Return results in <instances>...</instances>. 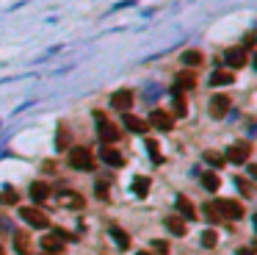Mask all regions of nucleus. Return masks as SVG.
<instances>
[{"label": "nucleus", "instance_id": "f3484780", "mask_svg": "<svg viewBox=\"0 0 257 255\" xmlns=\"http://www.w3.org/2000/svg\"><path fill=\"white\" fill-rule=\"evenodd\" d=\"M42 250H44V253H61V250H64V241L58 239L56 233H53V236H44V239H42Z\"/></svg>", "mask_w": 257, "mask_h": 255}, {"label": "nucleus", "instance_id": "f704fd0d", "mask_svg": "<svg viewBox=\"0 0 257 255\" xmlns=\"http://www.w3.org/2000/svg\"><path fill=\"white\" fill-rule=\"evenodd\" d=\"M0 255H6V253H3V247H0Z\"/></svg>", "mask_w": 257, "mask_h": 255}, {"label": "nucleus", "instance_id": "412c9836", "mask_svg": "<svg viewBox=\"0 0 257 255\" xmlns=\"http://www.w3.org/2000/svg\"><path fill=\"white\" fill-rule=\"evenodd\" d=\"M70 142H72L70 128H67V125H58V136H56V144H58V150H67V147H70Z\"/></svg>", "mask_w": 257, "mask_h": 255}, {"label": "nucleus", "instance_id": "9b49d317", "mask_svg": "<svg viewBox=\"0 0 257 255\" xmlns=\"http://www.w3.org/2000/svg\"><path fill=\"white\" fill-rule=\"evenodd\" d=\"M177 211H180V219L185 222V219H196V208H194V203L188 197H177Z\"/></svg>", "mask_w": 257, "mask_h": 255}, {"label": "nucleus", "instance_id": "aec40b11", "mask_svg": "<svg viewBox=\"0 0 257 255\" xmlns=\"http://www.w3.org/2000/svg\"><path fill=\"white\" fill-rule=\"evenodd\" d=\"M166 227H169V233L174 236H185V222L180 216H166Z\"/></svg>", "mask_w": 257, "mask_h": 255}, {"label": "nucleus", "instance_id": "a211bd4d", "mask_svg": "<svg viewBox=\"0 0 257 255\" xmlns=\"http://www.w3.org/2000/svg\"><path fill=\"white\" fill-rule=\"evenodd\" d=\"M125 128H127V130H133V133H144L147 122L139 120V117H133V114H125Z\"/></svg>", "mask_w": 257, "mask_h": 255}, {"label": "nucleus", "instance_id": "423d86ee", "mask_svg": "<svg viewBox=\"0 0 257 255\" xmlns=\"http://www.w3.org/2000/svg\"><path fill=\"white\" fill-rule=\"evenodd\" d=\"M149 125L158 128V130H172L174 120H172V114L163 111V108H155L152 114H149Z\"/></svg>", "mask_w": 257, "mask_h": 255}, {"label": "nucleus", "instance_id": "39448f33", "mask_svg": "<svg viewBox=\"0 0 257 255\" xmlns=\"http://www.w3.org/2000/svg\"><path fill=\"white\" fill-rule=\"evenodd\" d=\"M20 216L28 222L31 227H47V225H50L47 213H42L39 208H20Z\"/></svg>", "mask_w": 257, "mask_h": 255}, {"label": "nucleus", "instance_id": "4468645a", "mask_svg": "<svg viewBox=\"0 0 257 255\" xmlns=\"http://www.w3.org/2000/svg\"><path fill=\"white\" fill-rule=\"evenodd\" d=\"M103 161L111 164V167H122V164H125V156L113 147H103Z\"/></svg>", "mask_w": 257, "mask_h": 255}, {"label": "nucleus", "instance_id": "1a4fd4ad", "mask_svg": "<svg viewBox=\"0 0 257 255\" xmlns=\"http://www.w3.org/2000/svg\"><path fill=\"white\" fill-rule=\"evenodd\" d=\"M224 64H227V67H235V70H241L243 64H246V50L229 47L227 53H224Z\"/></svg>", "mask_w": 257, "mask_h": 255}, {"label": "nucleus", "instance_id": "2eb2a0df", "mask_svg": "<svg viewBox=\"0 0 257 255\" xmlns=\"http://www.w3.org/2000/svg\"><path fill=\"white\" fill-rule=\"evenodd\" d=\"M14 247L20 255H31V241H28V233H25V230H17L14 233Z\"/></svg>", "mask_w": 257, "mask_h": 255}, {"label": "nucleus", "instance_id": "0eeeda50", "mask_svg": "<svg viewBox=\"0 0 257 255\" xmlns=\"http://www.w3.org/2000/svg\"><path fill=\"white\" fill-rule=\"evenodd\" d=\"M229 103H232V100H229L227 94H216V97L210 100V114H213L216 120H221V117H227V111H229Z\"/></svg>", "mask_w": 257, "mask_h": 255}, {"label": "nucleus", "instance_id": "5701e85b", "mask_svg": "<svg viewBox=\"0 0 257 255\" xmlns=\"http://www.w3.org/2000/svg\"><path fill=\"white\" fill-rule=\"evenodd\" d=\"M202 186L208 191H216L221 186V180H219V175H213V172H205V175H202Z\"/></svg>", "mask_w": 257, "mask_h": 255}, {"label": "nucleus", "instance_id": "cd10ccee", "mask_svg": "<svg viewBox=\"0 0 257 255\" xmlns=\"http://www.w3.org/2000/svg\"><path fill=\"white\" fill-rule=\"evenodd\" d=\"M205 161H208L210 167H224V158L219 156V153H210V150L205 153Z\"/></svg>", "mask_w": 257, "mask_h": 255}, {"label": "nucleus", "instance_id": "6ab92c4d", "mask_svg": "<svg viewBox=\"0 0 257 255\" xmlns=\"http://www.w3.org/2000/svg\"><path fill=\"white\" fill-rule=\"evenodd\" d=\"M31 197H34V203H44V200L50 197V186L47 183H34L31 186Z\"/></svg>", "mask_w": 257, "mask_h": 255}, {"label": "nucleus", "instance_id": "a878e982", "mask_svg": "<svg viewBox=\"0 0 257 255\" xmlns=\"http://www.w3.org/2000/svg\"><path fill=\"white\" fill-rule=\"evenodd\" d=\"M202 244H205V247H216V244H219L216 230H205V233H202Z\"/></svg>", "mask_w": 257, "mask_h": 255}, {"label": "nucleus", "instance_id": "72a5a7b5", "mask_svg": "<svg viewBox=\"0 0 257 255\" xmlns=\"http://www.w3.org/2000/svg\"><path fill=\"white\" fill-rule=\"evenodd\" d=\"M241 255H252V250H241Z\"/></svg>", "mask_w": 257, "mask_h": 255}, {"label": "nucleus", "instance_id": "b1692460", "mask_svg": "<svg viewBox=\"0 0 257 255\" xmlns=\"http://www.w3.org/2000/svg\"><path fill=\"white\" fill-rule=\"evenodd\" d=\"M0 203H6V206H17V203H20V194H17V189H3V194H0Z\"/></svg>", "mask_w": 257, "mask_h": 255}, {"label": "nucleus", "instance_id": "7c9ffc66", "mask_svg": "<svg viewBox=\"0 0 257 255\" xmlns=\"http://www.w3.org/2000/svg\"><path fill=\"white\" fill-rule=\"evenodd\" d=\"M235 183L241 186V191L246 194V197H252V186H249V180H246V177H235Z\"/></svg>", "mask_w": 257, "mask_h": 255}, {"label": "nucleus", "instance_id": "473e14b6", "mask_svg": "<svg viewBox=\"0 0 257 255\" xmlns=\"http://www.w3.org/2000/svg\"><path fill=\"white\" fill-rule=\"evenodd\" d=\"M243 44H246V47H255V36H252V34H246V39H243Z\"/></svg>", "mask_w": 257, "mask_h": 255}, {"label": "nucleus", "instance_id": "f8f14e48", "mask_svg": "<svg viewBox=\"0 0 257 255\" xmlns=\"http://www.w3.org/2000/svg\"><path fill=\"white\" fill-rule=\"evenodd\" d=\"M58 203L67 208H83V197L77 191H58Z\"/></svg>", "mask_w": 257, "mask_h": 255}, {"label": "nucleus", "instance_id": "c85d7f7f", "mask_svg": "<svg viewBox=\"0 0 257 255\" xmlns=\"http://www.w3.org/2000/svg\"><path fill=\"white\" fill-rule=\"evenodd\" d=\"M152 250L158 255H169V241H163V239H155L152 241Z\"/></svg>", "mask_w": 257, "mask_h": 255}, {"label": "nucleus", "instance_id": "9d476101", "mask_svg": "<svg viewBox=\"0 0 257 255\" xmlns=\"http://www.w3.org/2000/svg\"><path fill=\"white\" fill-rule=\"evenodd\" d=\"M196 86V78H194V72H180L177 75V81H174V92L180 94V92H191Z\"/></svg>", "mask_w": 257, "mask_h": 255}, {"label": "nucleus", "instance_id": "c9c22d12", "mask_svg": "<svg viewBox=\"0 0 257 255\" xmlns=\"http://www.w3.org/2000/svg\"><path fill=\"white\" fill-rule=\"evenodd\" d=\"M139 255H149V253H139Z\"/></svg>", "mask_w": 257, "mask_h": 255}, {"label": "nucleus", "instance_id": "f03ea898", "mask_svg": "<svg viewBox=\"0 0 257 255\" xmlns=\"http://www.w3.org/2000/svg\"><path fill=\"white\" fill-rule=\"evenodd\" d=\"M70 167L80 172H91L94 170V156L89 147H72L70 150Z\"/></svg>", "mask_w": 257, "mask_h": 255}, {"label": "nucleus", "instance_id": "2f4dec72", "mask_svg": "<svg viewBox=\"0 0 257 255\" xmlns=\"http://www.w3.org/2000/svg\"><path fill=\"white\" fill-rule=\"evenodd\" d=\"M97 197L100 200H108V183H103V180L97 183Z\"/></svg>", "mask_w": 257, "mask_h": 255}, {"label": "nucleus", "instance_id": "7ed1b4c3", "mask_svg": "<svg viewBox=\"0 0 257 255\" xmlns=\"http://www.w3.org/2000/svg\"><path fill=\"white\" fill-rule=\"evenodd\" d=\"M97 133H100V142H105V144H113V142H119V136H122V130H119L113 122H108L103 117V114H97Z\"/></svg>", "mask_w": 257, "mask_h": 255}, {"label": "nucleus", "instance_id": "393cba45", "mask_svg": "<svg viewBox=\"0 0 257 255\" xmlns=\"http://www.w3.org/2000/svg\"><path fill=\"white\" fill-rule=\"evenodd\" d=\"M183 61L196 67V64H202V53H199V50H188V53H183Z\"/></svg>", "mask_w": 257, "mask_h": 255}, {"label": "nucleus", "instance_id": "dca6fc26", "mask_svg": "<svg viewBox=\"0 0 257 255\" xmlns=\"http://www.w3.org/2000/svg\"><path fill=\"white\" fill-rule=\"evenodd\" d=\"M232 81H235V75L229 70H219V72L210 75V86H227V84H232Z\"/></svg>", "mask_w": 257, "mask_h": 255}, {"label": "nucleus", "instance_id": "ddd939ff", "mask_svg": "<svg viewBox=\"0 0 257 255\" xmlns=\"http://www.w3.org/2000/svg\"><path fill=\"white\" fill-rule=\"evenodd\" d=\"M133 194H136V197H147V194H149V177H144V175L133 177Z\"/></svg>", "mask_w": 257, "mask_h": 255}, {"label": "nucleus", "instance_id": "bb28decb", "mask_svg": "<svg viewBox=\"0 0 257 255\" xmlns=\"http://www.w3.org/2000/svg\"><path fill=\"white\" fill-rule=\"evenodd\" d=\"M174 114H177V117H185V100L177 92H174Z\"/></svg>", "mask_w": 257, "mask_h": 255}, {"label": "nucleus", "instance_id": "c756f323", "mask_svg": "<svg viewBox=\"0 0 257 255\" xmlns=\"http://www.w3.org/2000/svg\"><path fill=\"white\" fill-rule=\"evenodd\" d=\"M147 150H149V156H152V161H155V164H160V153H158V144H155L152 139H149V142H147Z\"/></svg>", "mask_w": 257, "mask_h": 255}, {"label": "nucleus", "instance_id": "4be33fe9", "mask_svg": "<svg viewBox=\"0 0 257 255\" xmlns=\"http://www.w3.org/2000/svg\"><path fill=\"white\" fill-rule=\"evenodd\" d=\"M111 236H113V241H116V244H119L122 250L130 247V236H127L125 230H122V227H111Z\"/></svg>", "mask_w": 257, "mask_h": 255}, {"label": "nucleus", "instance_id": "f257e3e1", "mask_svg": "<svg viewBox=\"0 0 257 255\" xmlns=\"http://www.w3.org/2000/svg\"><path fill=\"white\" fill-rule=\"evenodd\" d=\"M210 206H213L216 219H241L243 216V206L235 203V200H216Z\"/></svg>", "mask_w": 257, "mask_h": 255}, {"label": "nucleus", "instance_id": "20e7f679", "mask_svg": "<svg viewBox=\"0 0 257 255\" xmlns=\"http://www.w3.org/2000/svg\"><path fill=\"white\" fill-rule=\"evenodd\" d=\"M252 156V144L249 142H235V144H229L227 147V161L232 164H246Z\"/></svg>", "mask_w": 257, "mask_h": 255}, {"label": "nucleus", "instance_id": "6e6552de", "mask_svg": "<svg viewBox=\"0 0 257 255\" xmlns=\"http://www.w3.org/2000/svg\"><path fill=\"white\" fill-rule=\"evenodd\" d=\"M111 106L116 108V111H127V108L133 106V92L130 89H119V92H113Z\"/></svg>", "mask_w": 257, "mask_h": 255}]
</instances>
